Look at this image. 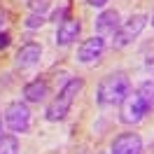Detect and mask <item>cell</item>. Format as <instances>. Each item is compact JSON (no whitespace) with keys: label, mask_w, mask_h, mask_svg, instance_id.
Listing matches in <instances>:
<instances>
[{"label":"cell","mask_w":154,"mask_h":154,"mask_svg":"<svg viewBox=\"0 0 154 154\" xmlns=\"http://www.w3.org/2000/svg\"><path fill=\"white\" fill-rule=\"evenodd\" d=\"M28 7L35 12V14H45V12L49 10V0H30Z\"/></svg>","instance_id":"16"},{"label":"cell","mask_w":154,"mask_h":154,"mask_svg":"<svg viewBox=\"0 0 154 154\" xmlns=\"http://www.w3.org/2000/svg\"><path fill=\"white\" fill-rule=\"evenodd\" d=\"M110 154H143V138L133 131H124L112 140Z\"/></svg>","instance_id":"6"},{"label":"cell","mask_w":154,"mask_h":154,"mask_svg":"<svg viewBox=\"0 0 154 154\" xmlns=\"http://www.w3.org/2000/svg\"><path fill=\"white\" fill-rule=\"evenodd\" d=\"M107 2H110V0H87V5H91V7H98V10H100V7H105Z\"/></svg>","instance_id":"18"},{"label":"cell","mask_w":154,"mask_h":154,"mask_svg":"<svg viewBox=\"0 0 154 154\" xmlns=\"http://www.w3.org/2000/svg\"><path fill=\"white\" fill-rule=\"evenodd\" d=\"M68 12H70V0H66L61 7H56V10L51 12V21H54V23H61V21H66V19H68Z\"/></svg>","instance_id":"14"},{"label":"cell","mask_w":154,"mask_h":154,"mask_svg":"<svg viewBox=\"0 0 154 154\" xmlns=\"http://www.w3.org/2000/svg\"><path fill=\"white\" fill-rule=\"evenodd\" d=\"M12 42V35L7 33V30H0V49H7Z\"/></svg>","instance_id":"17"},{"label":"cell","mask_w":154,"mask_h":154,"mask_svg":"<svg viewBox=\"0 0 154 154\" xmlns=\"http://www.w3.org/2000/svg\"><path fill=\"white\" fill-rule=\"evenodd\" d=\"M2 21H5V14H0V26H2Z\"/></svg>","instance_id":"19"},{"label":"cell","mask_w":154,"mask_h":154,"mask_svg":"<svg viewBox=\"0 0 154 154\" xmlns=\"http://www.w3.org/2000/svg\"><path fill=\"white\" fill-rule=\"evenodd\" d=\"M0 140H2V124H0Z\"/></svg>","instance_id":"20"},{"label":"cell","mask_w":154,"mask_h":154,"mask_svg":"<svg viewBox=\"0 0 154 154\" xmlns=\"http://www.w3.org/2000/svg\"><path fill=\"white\" fill-rule=\"evenodd\" d=\"M26 28H30V30H35V28H40L42 23H45V14H35V12H30L28 17H26Z\"/></svg>","instance_id":"15"},{"label":"cell","mask_w":154,"mask_h":154,"mask_svg":"<svg viewBox=\"0 0 154 154\" xmlns=\"http://www.w3.org/2000/svg\"><path fill=\"white\" fill-rule=\"evenodd\" d=\"M0 154H19V138L17 135H2Z\"/></svg>","instance_id":"12"},{"label":"cell","mask_w":154,"mask_h":154,"mask_svg":"<svg viewBox=\"0 0 154 154\" xmlns=\"http://www.w3.org/2000/svg\"><path fill=\"white\" fill-rule=\"evenodd\" d=\"M119 26H122V21H119V12L117 10H103L94 21V28H96L98 38H112L119 30Z\"/></svg>","instance_id":"8"},{"label":"cell","mask_w":154,"mask_h":154,"mask_svg":"<svg viewBox=\"0 0 154 154\" xmlns=\"http://www.w3.org/2000/svg\"><path fill=\"white\" fill-rule=\"evenodd\" d=\"M82 33V21L75 19V17H68L66 21H61L56 28V45L58 47H68L72 45Z\"/></svg>","instance_id":"10"},{"label":"cell","mask_w":154,"mask_h":154,"mask_svg":"<svg viewBox=\"0 0 154 154\" xmlns=\"http://www.w3.org/2000/svg\"><path fill=\"white\" fill-rule=\"evenodd\" d=\"M145 26H147V14H133L131 19L122 21L119 30L112 35V38H115V40H112V49L128 47V45H131V42L145 30Z\"/></svg>","instance_id":"4"},{"label":"cell","mask_w":154,"mask_h":154,"mask_svg":"<svg viewBox=\"0 0 154 154\" xmlns=\"http://www.w3.org/2000/svg\"><path fill=\"white\" fill-rule=\"evenodd\" d=\"M131 91V79L126 72L117 70L110 72L100 79V84L96 89V103L100 107H110V105H119Z\"/></svg>","instance_id":"1"},{"label":"cell","mask_w":154,"mask_h":154,"mask_svg":"<svg viewBox=\"0 0 154 154\" xmlns=\"http://www.w3.org/2000/svg\"><path fill=\"white\" fill-rule=\"evenodd\" d=\"M135 91H138V94H140V96H143L145 100L154 107V82H152V79H145V82L135 89Z\"/></svg>","instance_id":"13"},{"label":"cell","mask_w":154,"mask_h":154,"mask_svg":"<svg viewBox=\"0 0 154 154\" xmlns=\"http://www.w3.org/2000/svg\"><path fill=\"white\" fill-rule=\"evenodd\" d=\"M47 96H49V82L45 77H35L23 84V98L28 103H42Z\"/></svg>","instance_id":"11"},{"label":"cell","mask_w":154,"mask_h":154,"mask_svg":"<svg viewBox=\"0 0 154 154\" xmlns=\"http://www.w3.org/2000/svg\"><path fill=\"white\" fill-rule=\"evenodd\" d=\"M40 56H42V45H38V42H26V45H21L19 51H17L14 66L21 68V70H28V68L40 63Z\"/></svg>","instance_id":"9"},{"label":"cell","mask_w":154,"mask_h":154,"mask_svg":"<svg viewBox=\"0 0 154 154\" xmlns=\"http://www.w3.org/2000/svg\"><path fill=\"white\" fill-rule=\"evenodd\" d=\"M152 110L154 107L149 105L138 91H128V96L119 103V122L126 124V126H133V124H138V122H143Z\"/></svg>","instance_id":"3"},{"label":"cell","mask_w":154,"mask_h":154,"mask_svg":"<svg viewBox=\"0 0 154 154\" xmlns=\"http://www.w3.org/2000/svg\"><path fill=\"white\" fill-rule=\"evenodd\" d=\"M82 89H84L82 77H72V79H68L66 84L58 89V94L51 98V103L47 105V110H45V119H47V122H61V119H66L68 112H70V107H72V103L77 100V96H79Z\"/></svg>","instance_id":"2"},{"label":"cell","mask_w":154,"mask_h":154,"mask_svg":"<svg viewBox=\"0 0 154 154\" xmlns=\"http://www.w3.org/2000/svg\"><path fill=\"white\" fill-rule=\"evenodd\" d=\"M5 126L12 133H28L30 128V110L21 100H12L5 107Z\"/></svg>","instance_id":"5"},{"label":"cell","mask_w":154,"mask_h":154,"mask_svg":"<svg viewBox=\"0 0 154 154\" xmlns=\"http://www.w3.org/2000/svg\"><path fill=\"white\" fill-rule=\"evenodd\" d=\"M103 51H105V38H98V35L87 38L77 47V61L84 63V66H91L103 56Z\"/></svg>","instance_id":"7"}]
</instances>
